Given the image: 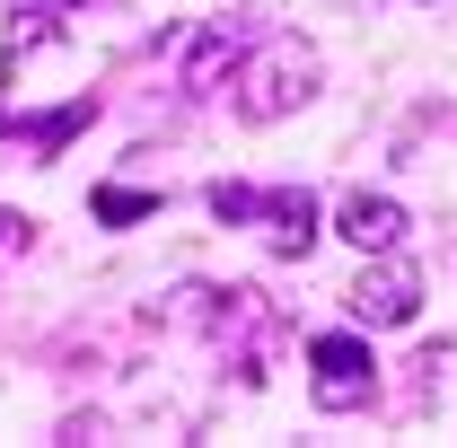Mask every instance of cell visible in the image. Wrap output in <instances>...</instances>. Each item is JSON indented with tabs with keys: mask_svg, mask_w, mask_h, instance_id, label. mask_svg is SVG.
Returning a JSON list of instances; mask_svg holds the SVG:
<instances>
[{
	"mask_svg": "<svg viewBox=\"0 0 457 448\" xmlns=\"http://www.w3.org/2000/svg\"><path fill=\"white\" fill-rule=\"evenodd\" d=\"M308 395H317V413H361L370 395H378V361H370V343L361 335H317L308 343Z\"/></svg>",
	"mask_w": 457,
	"mask_h": 448,
	"instance_id": "cell-2",
	"label": "cell"
},
{
	"mask_svg": "<svg viewBox=\"0 0 457 448\" xmlns=\"http://www.w3.org/2000/svg\"><path fill=\"white\" fill-rule=\"evenodd\" d=\"M335 228L361 246V255H387V246L404 237V203H387V194H343Z\"/></svg>",
	"mask_w": 457,
	"mask_h": 448,
	"instance_id": "cell-5",
	"label": "cell"
},
{
	"mask_svg": "<svg viewBox=\"0 0 457 448\" xmlns=\"http://www.w3.org/2000/svg\"><path fill=\"white\" fill-rule=\"evenodd\" d=\"M308 97H317V45L273 36V45H255V54L237 62V114H246V123H282V114L308 106Z\"/></svg>",
	"mask_w": 457,
	"mask_h": 448,
	"instance_id": "cell-1",
	"label": "cell"
},
{
	"mask_svg": "<svg viewBox=\"0 0 457 448\" xmlns=\"http://www.w3.org/2000/svg\"><path fill=\"white\" fill-rule=\"evenodd\" d=\"M18 9H54V0H18Z\"/></svg>",
	"mask_w": 457,
	"mask_h": 448,
	"instance_id": "cell-10",
	"label": "cell"
},
{
	"mask_svg": "<svg viewBox=\"0 0 457 448\" xmlns=\"http://www.w3.org/2000/svg\"><path fill=\"white\" fill-rule=\"evenodd\" d=\"M264 228H273V255H308L317 246V194L308 185H273L264 194Z\"/></svg>",
	"mask_w": 457,
	"mask_h": 448,
	"instance_id": "cell-6",
	"label": "cell"
},
{
	"mask_svg": "<svg viewBox=\"0 0 457 448\" xmlns=\"http://www.w3.org/2000/svg\"><path fill=\"white\" fill-rule=\"evenodd\" d=\"M343 308H352L361 326H413V308H422V273L396 264V246H387L378 264H361V281L343 290Z\"/></svg>",
	"mask_w": 457,
	"mask_h": 448,
	"instance_id": "cell-3",
	"label": "cell"
},
{
	"mask_svg": "<svg viewBox=\"0 0 457 448\" xmlns=\"http://www.w3.org/2000/svg\"><path fill=\"white\" fill-rule=\"evenodd\" d=\"M237 62H246V36H237V27H194V36H185V62H176V88H185V97H212Z\"/></svg>",
	"mask_w": 457,
	"mask_h": 448,
	"instance_id": "cell-4",
	"label": "cell"
},
{
	"mask_svg": "<svg viewBox=\"0 0 457 448\" xmlns=\"http://www.w3.org/2000/svg\"><path fill=\"white\" fill-rule=\"evenodd\" d=\"M88 212H97L106 228H132V220H150V212H159V194H141V185H97V194H88Z\"/></svg>",
	"mask_w": 457,
	"mask_h": 448,
	"instance_id": "cell-7",
	"label": "cell"
},
{
	"mask_svg": "<svg viewBox=\"0 0 457 448\" xmlns=\"http://www.w3.org/2000/svg\"><path fill=\"white\" fill-rule=\"evenodd\" d=\"M212 220H264V194H255V185H212Z\"/></svg>",
	"mask_w": 457,
	"mask_h": 448,
	"instance_id": "cell-8",
	"label": "cell"
},
{
	"mask_svg": "<svg viewBox=\"0 0 457 448\" xmlns=\"http://www.w3.org/2000/svg\"><path fill=\"white\" fill-rule=\"evenodd\" d=\"M9 237H18V220H9V212H0V246H9Z\"/></svg>",
	"mask_w": 457,
	"mask_h": 448,
	"instance_id": "cell-9",
	"label": "cell"
}]
</instances>
